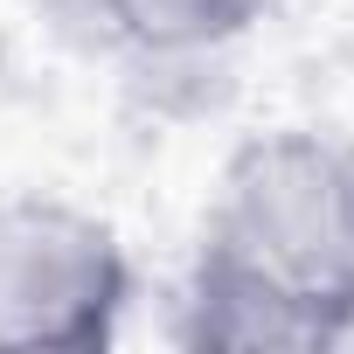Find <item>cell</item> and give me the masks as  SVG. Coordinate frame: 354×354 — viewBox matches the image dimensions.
Instances as JSON below:
<instances>
[{
	"instance_id": "obj_1",
	"label": "cell",
	"mask_w": 354,
	"mask_h": 354,
	"mask_svg": "<svg viewBox=\"0 0 354 354\" xmlns=\"http://www.w3.org/2000/svg\"><path fill=\"white\" fill-rule=\"evenodd\" d=\"M250 271L313 306L354 285V139L333 125L250 132L216 181L209 230Z\"/></svg>"
},
{
	"instance_id": "obj_2",
	"label": "cell",
	"mask_w": 354,
	"mask_h": 354,
	"mask_svg": "<svg viewBox=\"0 0 354 354\" xmlns=\"http://www.w3.org/2000/svg\"><path fill=\"white\" fill-rule=\"evenodd\" d=\"M139 299L125 236L63 195L0 202V354H104Z\"/></svg>"
},
{
	"instance_id": "obj_3",
	"label": "cell",
	"mask_w": 354,
	"mask_h": 354,
	"mask_svg": "<svg viewBox=\"0 0 354 354\" xmlns=\"http://www.w3.org/2000/svg\"><path fill=\"white\" fill-rule=\"evenodd\" d=\"M174 333L195 354H313V306L202 236L174 299Z\"/></svg>"
},
{
	"instance_id": "obj_5",
	"label": "cell",
	"mask_w": 354,
	"mask_h": 354,
	"mask_svg": "<svg viewBox=\"0 0 354 354\" xmlns=\"http://www.w3.org/2000/svg\"><path fill=\"white\" fill-rule=\"evenodd\" d=\"M313 354H354V285H340V292H326V299H319Z\"/></svg>"
},
{
	"instance_id": "obj_4",
	"label": "cell",
	"mask_w": 354,
	"mask_h": 354,
	"mask_svg": "<svg viewBox=\"0 0 354 354\" xmlns=\"http://www.w3.org/2000/svg\"><path fill=\"white\" fill-rule=\"evenodd\" d=\"M77 21L97 28V42L146 56V63H195L250 35L264 0H56Z\"/></svg>"
}]
</instances>
